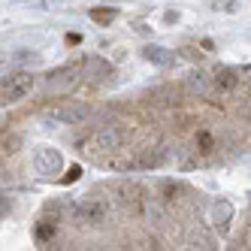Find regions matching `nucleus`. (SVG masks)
Masks as SVG:
<instances>
[{
	"label": "nucleus",
	"mask_w": 251,
	"mask_h": 251,
	"mask_svg": "<svg viewBox=\"0 0 251 251\" xmlns=\"http://www.w3.org/2000/svg\"><path fill=\"white\" fill-rule=\"evenodd\" d=\"M127 139H130V130L124 127V124H115V127H103V130H94L85 139H79V151L88 160H94V164H103V160L112 151H118Z\"/></svg>",
	"instance_id": "nucleus-1"
},
{
	"label": "nucleus",
	"mask_w": 251,
	"mask_h": 251,
	"mask_svg": "<svg viewBox=\"0 0 251 251\" xmlns=\"http://www.w3.org/2000/svg\"><path fill=\"white\" fill-rule=\"evenodd\" d=\"M106 218H109V200H106L103 194H97V191L85 194L82 200L73 203V209H70V221H73V227H79V230L103 227Z\"/></svg>",
	"instance_id": "nucleus-2"
},
{
	"label": "nucleus",
	"mask_w": 251,
	"mask_h": 251,
	"mask_svg": "<svg viewBox=\"0 0 251 251\" xmlns=\"http://www.w3.org/2000/svg\"><path fill=\"white\" fill-rule=\"evenodd\" d=\"M115 194H118L115 197L118 212L127 221H139L142 212H146V203H149V191L142 188V185H136V182H124V185H118Z\"/></svg>",
	"instance_id": "nucleus-3"
},
{
	"label": "nucleus",
	"mask_w": 251,
	"mask_h": 251,
	"mask_svg": "<svg viewBox=\"0 0 251 251\" xmlns=\"http://www.w3.org/2000/svg\"><path fill=\"white\" fill-rule=\"evenodd\" d=\"M33 85H37V79H33V73H27V70H19V73H9L0 79V106H12L25 100Z\"/></svg>",
	"instance_id": "nucleus-4"
},
{
	"label": "nucleus",
	"mask_w": 251,
	"mask_h": 251,
	"mask_svg": "<svg viewBox=\"0 0 251 251\" xmlns=\"http://www.w3.org/2000/svg\"><path fill=\"white\" fill-rule=\"evenodd\" d=\"M242 76L245 70L236 67H215L209 73V94H221V97H233L242 88Z\"/></svg>",
	"instance_id": "nucleus-5"
},
{
	"label": "nucleus",
	"mask_w": 251,
	"mask_h": 251,
	"mask_svg": "<svg viewBox=\"0 0 251 251\" xmlns=\"http://www.w3.org/2000/svg\"><path fill=\"white\" fill-rule=\"evenodd\" d=\"M82 64L85 61H73V64H67L61 70H55V73H49V88H55V91H64V88H73L82 82Z\"/></svg>",
	"instance_id": "nucleus-6"
},
{
	"label": "nucleus",
	"mask_w": 251,
	"mask_h": 251,
	"mask_svg": "<svg viewBox=\"0 0 251 251\" xmlns=\"http://www.w3.org/2000/svg\"><path fill=\"white\" fill-rule=\"evenodd\" d=\"M61 167H64L61 151L49 149V146H43V149L33 151V170H37L40 176H58V173H61Z\"/></svg>",
	"instance_id": "nucleus-7"
},
{
	"label": "nucleus",
	"mask_w": 251,
	"mask_h": 251,
	"mask_svg": "<svg viewBox=\"0 0 251 251\" xmlns=\"http://www.w3.org/2000/svg\"><path fill=\"white\" fill-rule=\"evenodd\" d=\"M55 121H67V124H79L85 121L88 115H91V106L88 103H76V100H67L64 106H58V109H51L49 112Z\"/></svg>",
	"instance_id": "nucleus-8"
},
{
	"label": "nucleus",
	"mask_w": 251,
	"mask_h": 251,
	"mask_svg": "<svg viewBox=\"0 0 251 251\" xmlns=\"http://www.w3.org/2000/svg\"><path fill=\"white\" fill-rule=\"evenodd\" d=\"M55 236H58V209H49L43 218L33 224V239L40 245H49Z\"/></svg>",
	"instance_id": "nucleus-9"
},
{
	"label": "nucleus",
	"mask_w": 251,
	"mask_h": 251,
	"mask_svg": "<svg viewBox=\"0 0 251 251\" xmlns=\"http://www.w3.org/2000/svg\"><path fill=\"white\" fill-rule=\"evenodd\" d=\"M160 191H164V206H182L185 200H191V188H185V185H178V182H164L160 185Z\"/></svg>",
	"instance_id": "nucleus-10"
},
{
	"label": "nucleus",
	"mask_w": 251,
	"mask_h": 251,
	"mask_svg": "<svg viewBox=\"0 0 251 251\" xmlns=\"http://www.w3.org/2000/svg\"><path fill=\"white\" fill-rule=\"evenodd\" d=\"M19 149H22V136L15 133V130H9V127H3V124H0V160L12 157Z\"/></svg>",
	"instance_id": "nucleus-11"
},
{
	"label": "nucleus",
	"mask_w": 251,
	"mask_h": 251,
	"mask_svg": "<svg viewBox=\"0 0 251 251\" xmlns=\"http://www.w3.org/2000/svg\"><path fill=\"white\" fill-rule=\"evenodd\" d=\"M230 215H233V206L227 203V200H218L212 206V224H215V230H227L230 227Z\"/></svg>",
	"instance_id": "nucleus-12"
},
{
	"label": "nucleus",
	"mask_w": 251,
	"mask_h": 251,
	"mask_svg": "<svg viewBox=\"0 0 251 251\" xmlns=\"http://www.w3.org/2000/svg\"><path fill=\"white\" fill-rule=\"evenodd\" d=\"M146 61H151V64H157V67H167V64H173V51H167V49H160V46H146Z\"/></svg>",
	"instance_id": "nucleus-13"
},
{
	"label": "nucleus",
	"mask_w": 251,
	"mask_h": 251,
	"mask_svg": "<svg viewBox=\"0 0 251 251\" xmlns=\"http://www.w3.org/2000/svg\"><path fill=\"white\" fill-rule=\"evenodd\" d=\"M115 15H118L115 9H91V19H94L97 25H103V27H106V25H112V22H115Z\"/></svg>",
	"instance_id": "nucleus-14"
},
{
	"label": "nucleus",
	"mask_w": 251,
	"mask_h": 251,
	"mask_svg": "<svg viewBox=\"0 0 251 251\" xmlns=\"http://www.w3.org/2000/svg\"><path fill=\"white\" fill-rule=\"evenodd\" d=\"M79 176H82V167H70V170H67V173L61 176V185H73Z\"/></svg>",
	"instance_id": "nucleus-15"
},
{
	"label": "nucleus",
	"mask_w": 251,
	"mask_h": 251,
	"mask_svg": "<svg viewBox=\"0 0 251 251\" xmlns=\"http://www.w3.org/2000/svg\"><path fill=\"white\" fill-rule=\"evenodd\" d=\"M182 58H188V61H203V51L197 49V46H185L182 49Z\"/></svg>",
	"instance_id": "nucleus-16"
},
{
	"label": "nucleus",
	"mask_w": 251,
	"mask_h": 251,
	"mask_svg": "<svg viewBox=\"0 0 251 251\" xmlns=\"http://www.w3.org/2000/svg\"><path fill=\"white\" fill-rule=\"evenodd\" d=\"M67 43H70V46H73V43H82V37H79V33H67Z\"/></svg>",
	"instance_id": "nucleus-17"
},
{
	"label": "nucleus",
	"mask_w": 251,
	"mask_h": 251,
	"mask_svg": "<svg viewBox=\"0 0 251 251\" xmlns=\"http://www.w3.org/2000/svg\"><path fill=\"white\" fill-rule=\"evenodd\" d=\"M6 206H9V203H6V200H0V212H6Z\"/></svg>",
	"instance_id": "nucleus-18"
}]
</instances>
